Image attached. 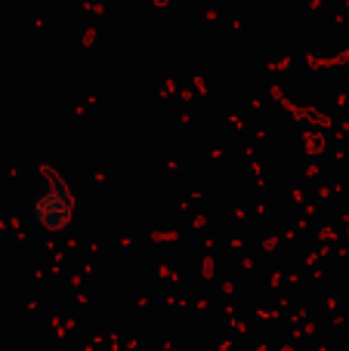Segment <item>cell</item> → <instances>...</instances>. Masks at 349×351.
Wrapping results in <instances>:
<instances>
[{"instance_id":"cell-1","label":"cell","mask_w":349,"mask_h":351,"mask_svg":"<svg viewBox=\"0 0 349 351\" xmlns=\"http://www.w3.org/2000/svg\"><path fill=\"white\" fill-rule=\"evenodd\" d=\"M31 219L43 231H65L74 219V191L59 170H43L31 197Z\"/></svg>"}]
</instances>
